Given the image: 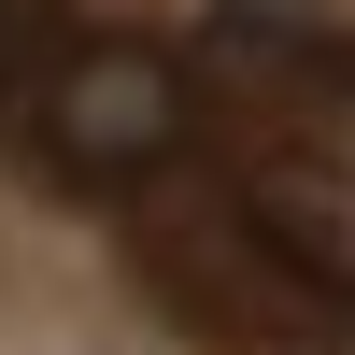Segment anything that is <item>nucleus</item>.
I'll use <instances>...</instances> for the list:
<instances>
[{
  "instance_id": "f257e3e1",
  "label": "nucleus",
  "mask_w": 355,
  "mask_h": 355,
  "mask_svg": "<svg viewBox=\"0 0 355 355\" xmlns=\"http://www.w3.org/2000/svg\"><path fill=\"white\" fill-rule=\"evenodd\" d=\"M185 128H199L185 71H171L157 43H100V28H85V43L57 57V85L28 100V142H43L71 185H142V171L185 157Z\"/></svg>"
},
{
  "instance_id": "f03ea898",
  "label": "nucleus",
  "mask_w": 355,
  "mask_h": 355,
  "mask_svg": "<svg viewBox=\"0 0 355 355\" xmlns=\"http://www.w3.org/2000/svg\"><path fill=\"white\" fill-rule=\"evenodd\" d=\"M71 0H0V128H28V100L57 85V57H71Z\"/></svg>"
}]
</instances>
